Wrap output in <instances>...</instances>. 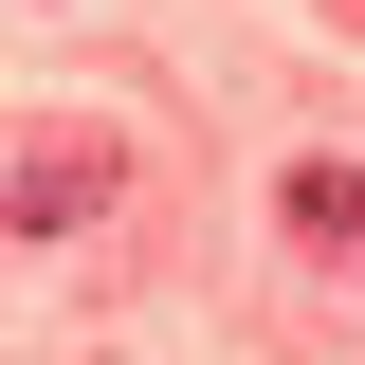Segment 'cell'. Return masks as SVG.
Wrapping results in <instances>:
<instances>
[{
	"mask_svg": "<svg viewBox=\"0 0 365 365\" xmlns=\"http://www.w3.org/2000/svg\"><path fill=\"white\" fill-rule=\"evenodd\" d=\"M292 220H311V237H365V165H292Z\"/></svg>",
	"mask_w": 365,
	"mask_h": 365,
	"instance_id": "cell-1",
	"label": "cell"
}]
</instances>
